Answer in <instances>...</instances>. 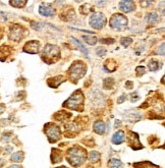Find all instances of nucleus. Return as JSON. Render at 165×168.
<instances>
[{"label": "nucleus", "instance_id": "f257e3e1", "mask_svg": "<svg viewBox=\"0 0 165 168\" xmlns=\"http://www.w3.org/2000/svg\"><path fill=\"white\" fill-rule=\"evenodd\" d=\"M87 158L86 151L81 147H73L67 152V160L68 162L75 167L81 166L85 162Z\"/></svg>", "mask_w": 165, "mask_h": 168}, {"label": "nucleus", "instance_id": "f03ea898", "mask_svg": "<svg viewBox=\"0 0 165 168\" xmlns=\"http://www.w3.org/2000/svg\"><path fill=\"white\" fill-rule=\"evenodd\" d=\"M60 55V51L59 48L55 45L48 44L45 46V48L43 49V59L46 61L47 63H52L54 61H56V59L59 58Z\"/></svg>", "mask_w": 165, "mask_h": 168}, {"label": "nucleus", "instance_id": "7ed1b4c3", "mask_svg": "<svg viewBox=\"0 0 165 168\" xmlns=\"http://www.w3.org/2000/svg\"><path fill=\"white\" fill-rule=\"evenodd\" d=\"M84 102V95L81 91H75L73 95L71 96V98H68L67 100L64 102L63 106L67 108H71L73 110H79V106L82 105Z\"/></svg>", "mask_w": 165, "mask_h": 168}, {"label": "nucleus", "instance_id": "20e7f679", "mask_svg": "<svg viewBox=\"0 0 165 168\" xmlns=\"http://www.w3.org/2000/svg\"><path fill=\"white\" fill-rule=\"evenodd\" d=\"M86 70V65L84 62L82 61H77L75 63L71 65V67L69 68V76H71V78L73 80H78L80 78H82V76H85Z\"/></svg>", "mask_w": 165, "mask_h": 168}, {"label": "nucleus", "instance_id": "39448f33", "mask_svg": "<svg viewBox=\"0 0 165 168\" xmlns=\"http://www.w3.org/2000/svg\"><path fill=\"white\" fill-rule=\"evenodd\" d=\"M45 132H46L47 136H48L49 142L50 143H56L60 139L61 136V132L59 127L55 124L49 123L45 126Z\"/></svg>", "mask_w": 165, "mask_h": 168}, {"label": "nucleus", "instance_id": "423d86ee", "mask_svg": "<svg viewBox=\"0 0 165 168\" xmlns=\"http://www.w3.org/2000/svg\"><path fill=\"white\" fill-rule=\"evenodd\" d=\"M110 27L112 29L115 30H122L127 26V18H126L124 15L119 14V13H116V14H113L112 17L110 18Z\"/></svg>", "mask_w": 165, "mask_h": 168}, {"label": "nucleus", "instance_id": "0eeeda50", "mask_svg": "<svg viewBox=\"0 0 165 168\" xmlns=\"http://www.w3.org/2000/svg\"><path fill=\"white\" fill-rule=\"evenodd\" d=\"M90 26L92 28L96 30H100L102 29L105 26V22H106V18L102 13H94L92 16L90 17Z\"/></svg>", "mask_w": 165, "mask_h": 168}, {"label": "nucleus", "instance_id": "6e6552de", "mask_svg": "<svg viewBox=\"0 0 165 168\" xmlns=\"http://www.w3.org/2000/svg\"><path fill=\"white\" fill-rule=\"evenodd\" d=\"M24 29L18 24H15L13 27H11L9 32V39L12 40V41H20L24 37Z\"/></svg>", "mask_w": 165, "mask_h": 168}, {"label": "nucleus", "instance_id": "1a4fd4ad", "mask_svg": "<svg viewBox=\"0 0 165 168\" xmlns=\"http://www.w3.org/2000/svg\"><path fill=\"white\" fill-rule=\"evenodd\" d=\"M127 142H129V147H131L135 150H139V149H142L143 146L140 143V139H139V134H136L134 132H129L127 134Z\"/></svg>", "mask_w": 165, "mask_h": 168}, {"label": "nucleus", "instance_id": "9d476101", "mask_svg": "<svg viewBox=\"0 0 165 168\" xmlns=\"http://www.w3.org/2000/svg\"><path fill=\"white\" fill-rule=\"evenodd\" d=\"M40 49V43L38 41H30L28 42L27 44L24 45V51L28 52V53L35 54L39 51Z\"/></svg>", "mask_w": 165, "mask_h": 168}, {"label": "nucleus", "instance_id": "9b49d317", "mask_svg": "<svg viewBox=\"0 0 165 168\" xmlns=\"http://www.w3.org/2000/svg\"><path fill=\"white\" fill-rule=\"evenodd\" d=\"M39 13L42 16L51 17L55 14V9H54L52 6H49V5H46V6H43V5H42L39 8Z\"/></svg>", "mask_w": 165, "mask_h": 168}, {"label": "nucleus", "instance_id": "f8f14e48", "mask_svg": "<svg viewBox=\"0 0 165 168\" xmlns=\"http://www.w3.org/2000/svg\"><path fill=\"white\" fill-rule=\"evenodd\" d=\"M119 8L123 12H131L135 9V2L134 1H120Z\"/></svg>", "mask_w": 165, "mask_h": 168}, {"label": "nucleus", "instance_id": "ddd939ff", "mask_svg": "<svg viewBox=\"0 0 165 168\" xmlns=\"http://www.w3.org/2000/svg\"><path fill=\"white\" fill-rule=\"evenodd\" d=\"M125 140V136H124V132L122 130H118L116 132L115 134H113L112 136V143L114 145H119V144H122Z\"/></svg>", "mask_w": 165, "mask_h": 168}, {"label": "nucleus", "instance_id": "4468645a", "mask_svg": "<svg viewBox=\"0 0 165 168\" xmlns=\"http://www.w3.org/2000/svg\"><path fill=\"white\" fill-rule=\"evenodd\" d=\"M105 129H106V126H105V123L101 120L99 121H96L94 123V130L97 134H103L105 132Z\"/></svg>", "mask_w": 165, "mask_h": 168}, {"label": "nucleus", "instance_id": "2eb2a0df", "mask_svg": "<svg viewBox=\"0 0 165 168\" xmlns=\"http://www.w3.org/2000/svg\"><path fill=\"white\" fill-rule=\"evenodd\" d=\"M51 160L52 163H59L62 160V154L59 150H52V155H51Z\"/></svg>", "mask_w": 165, "mask_h": 168}, {"label": "nucleus", "instance_id": "dca6fc26", "mask_svg": "<svg viewBox=\"0 0 165 168\" xmlns=\"http://www.w3.org/2000/svg\"><path fill=\"white\" fill-rule=\"evenodd\" d=\"M108 165H109V168H122V162L119 159L111 158Z\"/></svg>", "mask_w": 165, "mask_h": 168}, {"label": "nucleus", "instance_id": "f3484780", "mask_svg": "<svg viewBox=\"0 0 165 168\" xmlns=\"http://www.w3.org/2000/svg\"><path fill=\"white\" fill-rule=\"evenodd\" d=\"M158 20H159V16H158V14L155 13V12L149 13V14L147 15V22L150 24H155L156 22H158Z\"/></svg>", "mask_w": 165, "mask_h": 168}, {"label": "nucleus", "instance_id": "a211bd4d", "mask_svg": "<svg viewBox=\"0 0 165 168\" xmlns=\"http://www.w3.org/2000/svg\"><path fill=\"white\" fill-rule=\"evenodd\" d=\"M71 41H73V43H75V44L79 47V49H80L81 51H82V53L85 54V55H87V56H88V54H89V51H88V50H87V48H85V46H84V45H82V44H81V42H79L78 40L75 39V37H71Z\"/></svg>", "mask_w": 165, "mask_h": 168}, {"label": "nucleus", "instance_id": "6ab92c4d", "mask_svg": "<svg viewBox=\"0 0 165 168\" xmlns=\"http://www.w3.org/2000/svg\"><path fill=\"white\" fill-rule=\"evenodd\" d=\"M10 159H11L12 162L20 163V162L22 161V159H24V153H22V152H16V153L12 154V156Z\"/></svg>", "mask_w": 165, "mask_h": 168}, {"label": "nucleus", "instance_id": "aec40b11", "mask_svg": "<svg viewBox=\"0 0 165 168\" xmlns=\"http://www.w3.org/2000/svg\"><path fill=\"white\" fill-rule=\"evenodd\" d=\"M113 85H114L113 78H106V80H104V82H103V87H104V89H106V90H110V89L113 87Z\"/></svg>", "mask_w": 165, "mask_h": 168}, {"label": "nucleus", "instance_id": "412c9836", "mask_svg": "<svg viewBox=\"0 0 165 168\" xmlns=\"http://www.w3.org/2000/svg\"><path fill=\"white\" fill-rule=\"evenodd\" d=\"M89 159H90L91 162H97L100 160V153L96 151L91 152L90 155H89Z\"/></svg>", "mask_w": 165, "mask_h": 168}, {"label": "nucleus", "instance_id": "4be33fe9", "mask_svg": "<svg viewBox=\"0 0 165 168\" xmlns=\"http://www.w3.org/2000/svg\"><path fill=\"white\" fill-rule=\"evenodd\" d=\"M159 67H160V65H159V62L156 60H151L150 62H149V69H150L151 71H156L159 69Z\"/></svg>", "mask_w": 165, "mask_h": 168}, {"label": "nucleus", "instance_id": "5701e85b", "mask_svg": "<svg viewBox=\"0 0 165 168\" xmlns=\"http://www.w3.org/2000/svg\"><path fill=\"white\" fill-rule=\"evenodd\" d=\"M82 39L85 40L86 43H88L89 45H95L96 43H97V38H95V37L82 36Z\"/></svg>", "mask_w": 165, "mask_h": 168}, {"label": "nucleus", "instance_id": "b1692460", "mask_svg": "<svg viewBox=\"0 0 165 168\" xmlns=\"http://www.w3.org/2000/svg\"><path fill=\"white\" fill-rule=\"evenodd\" d=\"M57 115H60V117H55L57 120H66L68 119L69 117L71 116V114H69V113H67V112H58L57 113Z\"/></svg>", "mask_w": 165, "mask_h": 168}, {"label": "nucleus", "instance_id": "393cba45", "mask_svg": "<svg viewBox=\"0 0 165 168\" xmlns=\"http://www.w3.org/2000/svg\"><path fill=\"white\" fill-rule=\"evenodd\" d=\"M9 4L12 5L13 7L22 8V7H24V5L27 4V1H10Z\"/></svg>", "mask_w": 165, "mask_h": 168}, {"label": "nucleus", "instance_id": "a878e982", "mask_svg": "<svg viewBox=\"0 0 165 168\" xmlns=\"http://www.w3.org/2000/svg\"><path fill=\"white\" fill-rule=\"evenodd\" d=\"M135 167L137 168H153L155 167V165L151 163H148V162H142V163H138V164H134Z\"/></svg>", "mask_w": 165, "mask_h": 168}, {"label": "nucleus", "instance_id": "bb28decb", "mask_svg": "<svg viewBox=\"0 0 165 168\" xmlns=\"http://www.w3.org/2000/svg\"><path fill=\"white\" fill-rule=\"evenodd\" d=\"M120 43L123 47H129V45L133 43V39L131 38H127V37H123L121 40H120Z\"/></svg>", "mask_w": 165, "mask_h": 168}, {"label": "nucleus", "instance_id": "cd10ccee", "mask_svg": "<svg viewBox=\"0 0 165 168\" xmlns=\"http://www.w3.org/2000/svg\"><path fill=\"white\" fill-rule=\"evenodd\" d=\"M96 53H97L98 56H103L106 54V49H103L102 47H99V48H97V50H96Z\"/></svg>", "mask_w": 165, "mask_h": 168}, {"label": "nucleus", "instance_id": "c85d7f7f", "mask_svg": "<svg viewBox=\"0 0 165 168\" xmlns=\"http://www.w3.org/2000/svg\"><path fill=\"white\" fill-rule=\"evenodd\" d=\"M100 42L103 44H113L115 41H114V39H102L100 40Z\"/></svg>", "mask_w": 165, "mask_h": 168}, {"label": "nucleus", "instance_id": "c756f323", "mask_svg": "<svg viewBox=\"0 0 165 168\" xmlns=\"http://www.w3.org/2000/svg\"><path fill=\"white\" fill-rule=\"evenodd\" d=\"M156 54H161V55H164V44L161 45V48L159 47V48L157 49L155 51Z\"/></svg>", "mask_w": 165, "mask_h": 168}, {"label": "nucleus", "instance_id": "7c9ffc66", "mask_svg": "<svg viewBox=\"0 0 165 168\" xmlns=\"http://www.w3.org/2000/svg\"><path fill=\"white\" fill-rule=\"evenodd\" d=\"M136 70L138 71L139 76H142V74L145 73V67H144V66H139V67H137Z\"/></svg>", "mask_w": 165, "mask_h": 168}, {"label": "nucleus", "instance_id": "2f4dec72", "mask_svg": "<svg viewBox=\"0 0 165 168\" xmlns=\"http://www.w3.org/2000/svg\"><path fill=\"white\" fill-rule=\"evenodd\" d=\"M124 100H125V96H124V95H122L120 98H118V100H117V102H118V103H122Z\"/></svg>", "mask_w": 165, "mask_h": 168}, {"label": "nucleus", "instance_id": "473e14b6", "mask_svg": "<svg viewBox=\"0 0 165 168\" xmlns=\"http://www.w3.org/2000/svg\"><path fill=\"white\" fill-rule=\"evenodd\" d=\"M4 104H0V114L2 113L3 111H4Z\"/></svg>", "mask_w": 165, "mask_h": 168}, {"label": "nucleus", "instance_id": "72a5a7b5", "mask_svg": "<svg viewBox=\"0 0 165 168\" xmlns=\"http://www.w3.org/2000/svg\"><path fill=\"white\" fill-rule=\"evenodd\" d=\"M126 87H129V88H133V83H131V82H127L126 83Z\"/></svg>", "mask_w": 165, "mask_h": 168}, {"label": "nucleus", "instance_id": "f704fd0d", "mask_svg": "<svg viewBox=\"0 0 165 168\" xmlns=\"http://www.w3.org/2000/svg\"><path fill=\"white\" fill-rule=\"evenodd\" d=\"M8 168H22V167H20V165H15H15L9 166V167H8Z\"/></svg>", "mask_w": 165, "mask_h": 168}, {"label": "nucleus", "instance_id": "c9c22d12", "mask_svg": "<svg viewBox=\"0 0 165 168\" xmlns=\"http://www.w3.org/2000/svg\"><path fill=\"white\" fill-rule=\"evenodd\" d=\"M58 168H66V167H64V166H62V167H58Z\"/></svg>", "mask_w": 165, "mask_h": 168}]
</instances>
